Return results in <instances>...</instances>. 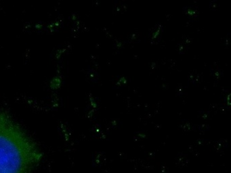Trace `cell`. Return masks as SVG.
<instances>
[{
    "instance_id": "cell-1",
    "label": "cell",
    "mask_w": 231,
    "mask_h": 173,
    "mask_svg": "<svg viewBox=\"0 0 231 173\" xmlns=\"http://www.w3.org/2000/svg\"><path fill=\"white\" fill-rule=\"evenodd\" d=\"M41 158L36 144L0 110V173H31Z\"/></svg>"
}]
</instances>
